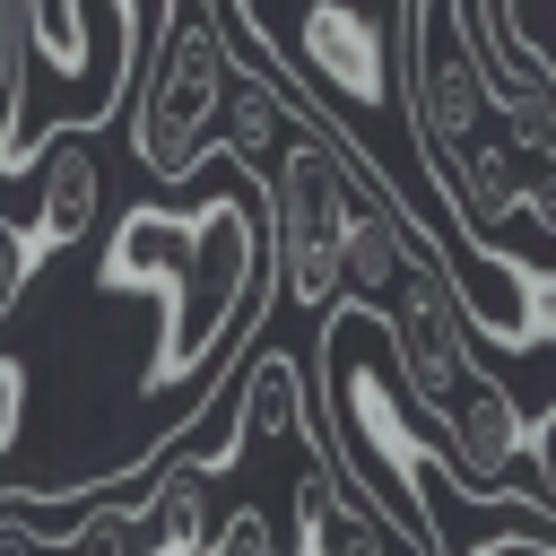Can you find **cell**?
Here are the masks:
<instances>
[{
	"label": "cell",
	"instance_id": "cell-7",
	"mask_svg": "<svg viewBox=\"0 0 556 556\" xmlns=\"http://www.w3.org/2000/svg\"><path fill=\"white\" fill-rule=\"evenodd\" d=\"M469 556H556V539H547V521H521V530H504V539H478Z\"/></svg>",
	"mask_w": 556,
	"mask_h": 556
},
{
	"label": "cell",
	"instance_id": "cell-6",
	"mask_svg": "<svg viewBox=\"0 0 556 556\" xmlns=\"http://www.w3.org/2000/svg\"><path fill=\"white\" fill-rule=\"evenodd\" d=\"M17 417H26V365L0 356V452L17 443Z\"/></svg>",
	"mask_w": 556,
	"mask_h": 556
},
{
	"label": "cell",
	"instance_id": "cell-5",
	"mask_svg": "<svg viewBox=\"0 0 556 556\" xmlns=\"http://www.w3.org/2000/svg\"><path fill=\"white\" fill-rule=\"evenodd\" d=\"M35 269H43V243H35L17 217H0V321L17 313V295L35 287Z\"/></svg>",
	"mask_w": 556,
	"mask_h": 556
},
{
	"label": "cell",
	"instance_id": "cell-4",
	"mask_svg": "<svg viewBox=\"0 0 556 556\" xmlns=\"http://www.w3.org/2000/svg\"><path fill=\"white\" fill-rule=\"evenodd\" d=\"M26 174H35V217H26V235L43 243V261L70 252V243H87V226H96V208H104V174H96L87 130L43 139V148L26 156Z\"/></svg>",
	"mask_w": 556,
	"mask_h": 556
},
{
	"label": "cell",
	"instance_id": "cell-2",
	"mask_svg": "<svg viewBox=\"0 0 556 556\" xmlns=\"http://www.w3.org/2000/svg\"><path fill=\"white\" fill-rule=\"evenodd\" d=\"M165 26V0H9V104H0V174H17L43 139L96 130L130 104V78Z\"/></svg>",
	"mask_w": 556,
	"mask_h": 556
},
{
	"label": "cell",
	"instance_id": "cell-3",
	"mask_svg": "<svg viewBox=\"0 0 556 556\" xmlns=\"http://www.w3.org/2000/svg\"><path fill=\"white\" fill-rule=\"evenodd\" d=\"M226 70H235V35L217 26L208 0H165L156 52L130 78V148L156 174V191L191 182L217 156V104H226Z\"/></svg>",
	"mask_w": 556,
	"mask_h": 556
},
{
	"label": "cell",
	"instance_id": "cell-8",
	"mask_svg": "<svg viewBox=\"0 0 556 556\" xmlns=\"http://www.w3.org/2000/svg\"><path fill=\"white\" fill-rule=\"evenodd\" d=\"M0 104H9V0H0Z\"/></svg>",
	"mask_w": 556,
	"mask_h": 556
},
{
	"label": "cell",
	"instance_id": "cell-1",
	"mask_svg": "<svg viewBox=\"0 0 556 556\" xmlns=\"http://www.w3.org/2000/svg\"><path fill=\"white\" fill-rule=\"evenodd\" d=\"M96 287L104 295H156V348H148V391L191 382L200 365H217L252 313L269 304V235H261V200L252 191H208L191 217L139 200L113 243L96 252Z\"/></svg>",
	"mask_w": 556,
	"mask_h": 556
}]
</instances>
